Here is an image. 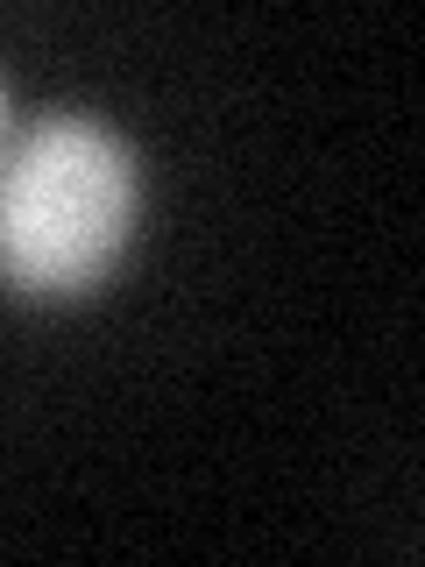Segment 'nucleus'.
<instances>
[{
  "label": "nucleus",
  "mask_w": 425,
  "mask_h": 567,
  "mask_svg": "<svg viewBox=\"0 0 425 567\" xmlns=\"http://www.w3.org/2000/svg\"><path fill=\"white\" fill-rule=\"evenodd\" d=\"M135 227V156L93 114H43L0 142V284L71 298L114 270Z\"/></svg>",
  "instance_id": "obj_1"
},
{
  "label": "nucleus",
  "mask_w": 425,
  "mask_h": 567,
  "mask_svg": "<svg viewBox=\"0 0 425 567\" xmlns=\"http://www.w3.org/2000/svg\"><path fill=\"white\" fill-rule=\"evenodd\" d=\"M0 135H8V85H0Z\"/></svg>",
  "instance_id": "obj_2"
}]
</instances>
